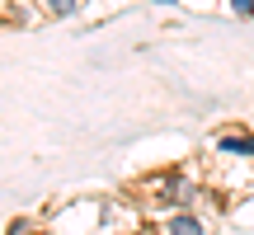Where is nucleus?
I'll return each instance as SVG.
<instances>
[{"label": "nucleus", "instance_id": "1", "mask_svg": "<svg viewBox=\"0 0 254 235\" xmlns=\"http://www.w3.org/2000/svg\"><path fill=\"white\" fill-rule=\"evenodd\" d=\"M170 235H202V221L189 217V212H179V217H170Z\"/></svg>", "mask_w": 254, "mask_h": 235}, {"label": "nucleus", "instance_id": "2", "mask_svg": "<svg viewBox=\"0 0 254 235\" xmlns=\"http://www.w3.org/2000/svg\"><path fill=\"white\" fill-rule=\"evenodd\" d=\"M221 151H236V155H254V136H226Z\"/></svg>", "mask_w": 254, "mask_h": 235}, {"label": "nucleus", "instance_id": "3", "mask_svg": "<svg viewBox=\"0 0 254 235\" xmlns=\"http://www.w3.org/2000/svg\"><path fill=\"white\" fill-rule=\"evenodd\" d=\"M52 9H57V14H71V9H75V0H52Z\"/></svg>", "mask_w": 254, "mask_h": 235}, {"label": "nucleus", "instance_id": "4", "mask_svg": "<svg viewBox=\"0 0 254 235\" xmlns=\"http://www.w3.org/2000/svg\"><path fill=\"white\" fill-rule=\"evenodd\" d=\"M236 5V14H254V0H231Z\"/></svg>", "mask_w": 254, "mask_h": 235}, {"label": "nucleus", "instance_id": "5", "mask_svg": "<svg viewBox=\"0 0 254 235\" xmlns=\"http://www.w3.org/2000/svg\"><path fill=\"white\" fill-rule=\"evenodd\" d=\"M155 5H174V0H155Z\"/></svg>", "mask_w": 254, "mask_h": 235}]
</instances>
